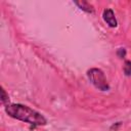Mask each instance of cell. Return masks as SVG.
<instances>
[{"instance_id":"cell-1","label":"cell","mask_w":131,"mask_h":131,"mask_svg":"<svg viewBox=\"0 0 131 131\" xmlns=\"http://www.w3.org/2000/svg\"><path fill=\"white\" fill-rule=\"evenodd\" d=\"M5 113L9 117L30 125L45 126L47 124L46 118L41 113L21 103H11L5 106Z\"/></svg>"},{"instance_id":"cell-2","label":"cell","mask_w":131,"mask_h":131,"mask_svg":"<svg viewBox=\"0 0 131 131\" xmlns=\"http://www.w3.org/2000/svg\"><path fill=\"white\" fill-rule=\"evenodd\" d=\"M87 77L96 89H98L100 91H107L110 89V86H108V83L104 76V73L100 69L92 68V69L88 70Z\"/></svg>"},{"instance_id":"cell-3","label":"cell","mask_w":131,"mask_h":131,"mask_svg":"<svg viewBox=\"0 0 131 131\" xmlns=\"http://www.w3.org/2000/svg\"><path fill=\"white\" fill-rule=\"evenodd\" d=\"M102 18H103V20L111 28H116L117 25H118L117 19H116V16H115V13H114V11L111 8H106V9L103 10V12H102Z\"/></svg>"},{"instance_id":"cell-4","label":"cell","mask_w":131,"mask_h":131,"mask_svg":"<svg viewBox=\"0 0 131 131\" xmlns=\"http://www.w3.org/2000/svg\"><path fill=\"white\" fill-rule=\"evenodd\" d=\"M75 4H76L81 10H84V11H86V12L92 13V12L94 11L93 6H92L90 3H88L87 1H75Z\"/></svg>"},{"instance_id":"cell-5","label":"cell","mask_w":131,"mask_h":131,"mask_svg":"<svg viewBox=\"0 0 131 131\" xmlns=\"http://www.w3.org/2000/svg\"><path fill=\"white\" fill-rule=\"evenodd\" d=\"M1 102H2V104L4 106L9 105V97L6 94V92H5V90H4L3 87L1 88Z\"/></svg>"},{"instance_id":"cell-6","label":"cell","mask_w":131,"mask_h":131,"mask_svg":"<svg viewBox=\"0 0 131 131\" xmlns=\"http://www.w3.org/2000/svg\"><path fill=\"white\" fill-rule=\"evenodd\" d=\"M123 71H124L126 76H131V61L130 60H126L125 61Z\"/></svg>"}]
</instances>
